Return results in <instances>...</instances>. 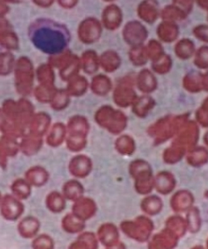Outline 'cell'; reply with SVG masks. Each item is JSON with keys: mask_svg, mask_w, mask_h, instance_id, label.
<instances>
[{"mask_svg": "<svg viewBox=\"0 0 208 249\" xmlns=\"http://www.w3.org/2000/svg\"><path fill=\"white\" fill-rule=\"evenodd\" d=\"M28 35L38 50L49 56L65 51L70 34L65 26L50 18H38L29 25Z\"/></svg>", "mask_w": 208, "mask_h": 249, "instance_id": "6da1fadb", "label": "cell"}, {"mask_svg": "<svg viewBox=\"0 0 208 249\" xmlns=\"http://www.w3.org/2000/svg\"><path fill=\"white\" fill-rule=\"evenodd\" d=\"M15 85L18 93L23 96H29L34 91L35 71L31 59L22 56L15 62Z\"/></svg>", "mask_w": 208, "mask_h": 249, "instance_id": "7a4b0ae2", "label": "cell"}, {"mask_svg": "<svg viewBox=\"0 0 208 249\" xmlns=\"http://www.w3.org/2000/svg\"><path fill=\"white\" fill-rule=\"evenodd\" d=\"M1 214L6 220L15 221L20 218L24 211L22 202L15 196L7 195L2 198L0 204Z\"/></svg>", "mask_w": 208, "mask_h": 249, "instance_id": "3957f363", "label": "cell"}, {"mask_svg": "<svg viewBox=\"0 0 208 249\" xmlns=\"http://www.w3.org/2000/svg\"><path fill=\"white\" fill-rule=\"evenodd\" d=\"M51 117L45 112L35 113L29 125V134L43 137L50 128Z\"/></svg>", "mask_w": 208, "mask_h": 249, "instance_id": "277c9868", "label": "cell"}, {"mask_svg": "<svg viewBox=\"0 0 208 249\" xmlns=\"http://www.w3.org/2000/svg\"><path fill=\"white\" fill-rule=\"evenodd\" d=\"M19 150L25 156H34L37 154L43 145V137L27 134L21 138Z\"/></svg>", "mask_w": 208, "mask_h": 249, "instance_id": "5b68a950", "label": "cell"}, {"mask_svg": "<svg viewBox=\"0 0 208 249\" xmlns=\"http://www.w3.org/2000/svg\"><path fill=\"white\" fill-rule=\"evenodd\" d=\"M40 230L39 221L35 217H26L20 221L18 230L19 234L24 238H35Z\"/></svg>", "mask_w": 208, "mask_h": 249, "instance_id": "8992f818", "label": "cell"}, {"mask_svg": "<svg viewBox=\"0 0 208 249\" xmlns=\"http://www.w3.org/2000/svg\"><path fill=\"white\" fill-rule=\"evenodd\" d=\"M25 179L32 186H43L49 180V173L42 166H33L26 171Z\"/></svg>", "mask_w": 208, "mask_h": 249, "instance_id": "52a82bcc", "label": "cell"}, {"mask_svg": "<svg viewBox=\"0 0 208 249\" xmlns=\"http://www.w3.org/2000/svg\"><path fill=\"white\" fill-rule=\"evenodd\" d=\"M65 136V125L62 123H56L48 130L46 142L49 146L57 147L59 144L63 143Z\"/></svg>", "mask_w": 208, "mask_h": 249, "instance_id": "ba28073f", "label": "cell"}, {"mask_svg": "<svg viewBox=\"0 0 208 249\" xmlns=\"http://www.w3.org/2000/svg\"><path fill=\"white\" fill-rule=\"evenodd\" d=\"M19 38L17 34L11 29H4L0 30V47L7 51H16L19 48Z\"/></svg>", "mask_w": 208, "mask_h": 249, "instance_id": "9c48e42d", "label": "cell"}, {"mask_svg": "<svg viewBox=\"0 0 208 249\" xmlns=\"http://www.w3.org/2000/svg\"><path fill=\"white\" fill-rule=\"evenodd\" d=\"M35 74L40 85L55 86V70L49 63H43L40 65Z\"/></svg>", "mask_w": 208, "mask_h": 249, "instance_id": "30bf717a", "label": "cell"}, {"mask_svg": "<svg viewBox=\"0 0 208 249\" xmlns=\"http://www.w3.org/2000/svg\"><path fill=\"white\" fill-rule=\"evenodd\" d=\"M79 68V60L75 55H72L67 62L64 63L63 67L58 69L59 75L63 81H69V80L75 77Z\"/></svg>", "mask_w": 208, "mask_h": 249, "instance_id": "8fae6325", "label": "cell"}, {"mask_svg": "<svg viewBox=\"0 0 208 249\" xmlns=\"http://www.w3.org/2000/svg\"><path fill=\"white\" fill-rule=\"evenodd\" d=\"M31 184L25 178H18L12 184L11 190L16 198L23 200L31 195Z\"/></svg>", "mask_w": 208, "mask_h": 249, "instance_id": "7c38bea8", "label": "cell"}, {"mask_svg": "<svg viewBox=\"0 0 208 249\" xmlns=\"http://www.w3.org/2000/svg\"><path fill=\"white\" fill-rule=\"evenodd\" d=\"M15 56L11 52L6 51L0 53V76H9L14 71L15 66Z\"/></svg>", "mask_w": 208, "mask_h": 249, "instance_id": "4fadbf2b", "label": "cell"}, {"mask_svg": "<svg viewBox=\"0 0 208 249\" xmlns=\"http://www.w3.org/2000/svg\"><path fill=\"white\" fill-rule=\"evenodd\" d=\"M0 146L8 157L16 156L19 151V142H18V138L5 134H3L0 139Z\"/></svg>", "mask_w": 208, "mask_h": 249, "instance_id": "5bb4252c", "label": "cell"}, {"mask_svg": "<svg viewBox=\"0 0 208 249\" xmlns=\"http://www.w3.org/2000/svg\"><path fill=\"white\" fill-rule=\"evenodd\" d=\"M46 207L51 212L60 213L64 210L65 200L62 195L58 192H51L46 198Z\"/></svg>", "mask_w": 208, "mask_h": 249, "instance_id": "9a60e30c", "label": "cell"}, {"mask_svg": "<svg viewBox=\"0 0 208 249\" xmlns=\"http://www.w3.org/2000/svg\"><path fill=\"white\" fill-rule=\"evenodd\" d=\"M57 88L55 86L38 85L34 89L35 98L42 103H50Z\"/></svg>", "mask_w": 208, "mask_h": 249, "instance_id": "2e32d148", "label": "cell"}, {"mask_svg": "<svg viewBox=\"0 0 208 249\" xmlns=\"http://www.w3.org/2000/svg\"><path fill=\"white\" fill-rule=\"evenodd\" d=\"M96 33V27L93 21L91 20H86L81 25L79 26V35L80 39L89 43L91 40L94 39Z\"/></svg>", "mask_w": 208, "mask_h": 249, "instance_id": "e0dca14e", "label": "cell"}, {"mask_svg": "<svg viewBox=\"0 0 208 249\" xmlns=\"http://www.w3.org/2000/svg\"><path fill=\"white\" fill-rule=\"evenodd\" d=\"M69 94L65 90H57L55 92L50 104L51 107L56 110H61L69 105Z\"/></svg>", "mask_w": 208, "mask_h": 249, "instance_id": "ac0fdd59", "label": "cell"}, {"mask_svg": "<svg viewBox=\"0 0 208 249\" xmlns=\"http://www.w3.org/2000/svg\"><path fill=\"white\" fill-rule=\"evenodd\" d=\"M69 86L66 91L72 96H79L80 94L83 93L85 91L86 81L83 77H74L69 81Z\"/></svg>", "mask_w": 208, "mask_h": 249, "instance_id": "d6986e66", "label": "cell"}, {"mask_svg": "<svg viewBox=\"0 0 208 249\" xmlns=\"http://www.w3.org/2000/svg\"><path fill=\"white\" fill-rule=\"evenodd\" d=\"M82 193L81 184L76 181H69L66 183L63 186V195L64 197L71 200H76Z\"/></svg>", "mask_w": 208, "mask_h": 249, "instance_id": "ffe728a7", "label": "cell"}, {"mask_svg": "<svg viewBox=\"0 0 208 249\" xmlns=\"http://www.w3.org/2000/svg\"><path fill=\"white\" fill-rule=\"evenodd\" d=\"M63 228L67 232H73L79 231L82 229V224L75 216L69 214L65 216L63 220Z\"/></svg>", "mask_w": 208, "mask_h": 249, "instance_id": "44dd1931", "label": "cell"}, {"mask_svg": "<svg viewBox=\"0 0 208 249\" xmlns=\"http://www.w3.org/2000/svg\"><path fill=\"white\" fill-rule=\"evenodd\" d=\"M32 245L34 249H51L55 246V243L49 235L42 234L35 238Z\"/></svg>", "mask_w": 208, "mask_h": 249, "instance_id": "7402d4cb", "label": "cell"}, {"mask_svg": "<svg viewBox=\"0 0 208 249\" xmlns=\"http://www.w3.org/2000/svg\"><path fill=\"white\" fill-rule=\"evenodd\" d=\"M32 1L35 5L42 9H47L51 7L55 2V0H32Z\"/></svg>", "mask_w": 208, "mask_h": 249, "instance_id": "603a6c76", "label": "cell"}, {"mask_svg": "<svg viewBox=\"0 0 208 249\" xmlns=\"http://www.w3.org/2000/svg\"><path fill=\"white\" fill-rule=\"evenodd\" d=\"M57 1L60 7H62L63 9H71L76 5L77 2V0H57Z\"/></svg>", "mask_w": 208, "mask_h": 249, "instance_id": "cb8c5ba5", "label": "cell"}, {"mask_svg": "<svg viewBox=\"0 0 208 249\" xmlns=\"http://www.w3.org/2000/svg\"><path fill=\"white\" fill-rule=\"evenodd\" d=\"M9 11H10V8H9V4L0 1V16L6 17V15L9 14Z\"/></svg>", "mask_w": 208, "mask_h": 249, "instance_id": "d4e9b609", "label": "cell"}, {"mask_svg": "<svg viewBox=\"0 0 208 249\" xmlns=\"http://www.w3.org/2000/svg\"><path fill=\"white\" fill-rule=\"evenodd\" d=\"M10 23H9L8 19L6 18V17H1L0 16V30L1 29H10Z\"/></svg>", "mask_w": 208, "mask_h": 249, "instance_id": "484cf974", "label": "cell"}, {"mask_svg": "<svg viewBox=\"0 0 208 249\" xmlns=\"http://www.w3.org/2000/svg\"><path fill=\"white\" fill-rule=\"evenodd\" d=\"M6 118L3 116V111H2V109L0 108V130L3 127V124L5 123Z\"/></svg>", "mask_w": 208, "mask_h": 249, "instance_id": "4316f807", "label": "cell"}, {"mask_svg": "<svg viewBox=\"0 0 208 249\" xmlns=\"http://www.w3.org/2000/svg\"><path fill=\"white\" fill-rule=\"evenodd\" d=\"M1 2H3V3H19L20 2V0H0Z\"/></svg>", "mask_w": 208, "mask_h": 249, "instance_id": "83f0119b", "label": "cell"}, {"mask_svg": "<svg viewBox=\"0 0 208 249\" xmlns=\"http://www.w3.org/2000/svg\"><path fill=\"white\" fill-rule=\"evenodd\" d=\"M1 200H2V197H1V195H0V204H1Z\"/></svg>", "mask_w": 208, "mask_h": 249, "instance_id": "f1b7e54d", "label": "cell"}]
</instances>
